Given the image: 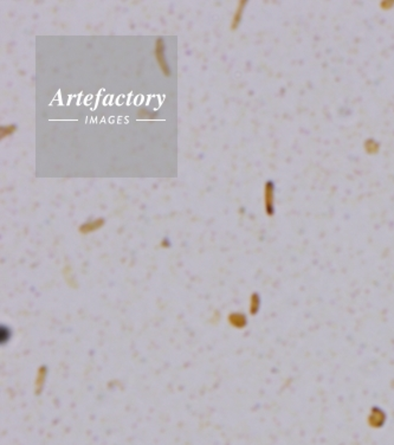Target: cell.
<instances>
[{"label":"cell","instance_id":"obj_2","mask_svg":"<svg viewBox=\"0 0 394 445\" xmlns=\"http://www.w3.org/2000/svg\"><path fill=\"white\" fill-rule=\"evenodd\" d=\"M101 223L102 222H95V223H93V224H87V225H84V226H82V231H84V232H87V231H92V230H95V229H97L98 226H101Z\"/></svg>","mask_w":394,"mask_h":445},{"label":"cell","instance_id":"obj_1","mask_svg":"<svg viewBox=\"0 0 394 445\" xmlns=\"http://www.w3.org/2000/svg\"><path fill=\"white\" fill-rule=\"evenodd\" d=\"M155 56H156V60H158L159 65L161 66L162 71H164L166 75H169V65H168L167 59H166V45H165V41L162 38H159L156 40L155 44Z\"/></svg>","mask_w":394,"mask_h":445},{"label":"cell","instance_id":"obj_3","mask_svg":"<svg viewBox=\"0 0 394 445\" xmlns=\"http://www.w3.org/2000/svg\"><path fill=\"white\" fill-rule=\"evenodd\" d=\"M15 131H16V127L15 126H9V127H5V128L2 127V128H1V137L7 136V135H11Z\"/></svg>","mask_w":394,"mask_h":445}]
</instances>
